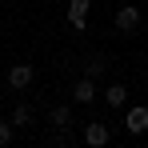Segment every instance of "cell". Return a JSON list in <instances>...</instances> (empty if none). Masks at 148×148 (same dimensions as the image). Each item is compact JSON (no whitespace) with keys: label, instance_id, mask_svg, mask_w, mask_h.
<instances>
[{"label":"cell","instance_id":"obj_1","mask_svg":"<svg viewBox=\"0 0 148 148\" xmlns=\"http://www.w3.org/2000/svg\"><path fill=\"white\" fill-rule=\"evenodd\" d=\"M112 140V128L104 120H88V128H84V144H92V148H100V144H108Z\"/></svg>","mask_w":148,"mask_h":148},{"label":"cell","instance_id":"obj_2","mask_svg":"<svg viewBox=\"0 0 148 148\" xmlns=\"http://www.w3.org/2000/svg\"><path fill=\"white\" fill-rule=\"evenodd\" d=\"M124 128H128L132 136L148 132V104H136V108H128V116H124Z\"/></svg>","mask_w":148,"mask_h":148},{"label":"cell","instance_id":"obj_3","mask_svg":"<svg viewBox=\"0 0 148 148\" xmlns=\"http://www.w3.org/2000/svg\"><path fill=\"white\" fill-rule=\"evenodd\" d=\"M32 64H12V68H8V88H28V84H32Z\"/></svg>","mask_w":148,"mask_h":148},{"label":"cell","instance_id":"obj_4","mask_svg":"<svg viewBox=\"0 0 148 148\" xmlns=\"http://www.w3.org/2000/svg\"><path fill=\"white\" fill-rule=\"evenodd\" d=\"M72 100H76V104H92V100H96V84H92V76H84V80L72 84Z\"/></svg>","mask_w":148,"mask_h":148},{"label":"cell","instance_id":"obj_5","mask_svg":"<svg viewBox=\"0 0 148 148\" xmlns=\"http://www.w3.org/2000/svg\"><path fill=\"white\" fill-rule=\"evenodd\" d=\"M116 28H120V32H136V28H140V12H136L132 4L120 8V12H116Z\"/></svg>","mask_w":148,"mask_h":148},{"label":"cell","instance_id":"obj_6","mask_svg":"<svg viewBox=\"0 0 148 148\" xmlns=\"http://www.w3.org/2000/svg\"><path fill=\"white\" fill-rule=\"evenodd\" d=\"M104 100H108L112 108H120L124 100H128V88H124V84H108V88H104Z\"/></svg>","mask_w":148,"mask_h":148},{"label":"cell","instance_id":"obj_7","mask_svg":"<svg viewBox=\"0 0 148 148\" xmlns=\"http://www.w3.org/2000/svg\"><path fill=\"white\" fill-rule=\"evenodd\" d=\"M28 124H32V108L28 104H16L12 108V128H28Z\"/></svg>","mask_w":148,"mask_h":148},{"label":"cell","instance_id":"obj_8","mask_svg":"<svg viewBox=\"0 0 148 148\" xmlns=\"http://www.w3.org/2000/svg\"><path fill=\"white\" fill-rule=\"evenodd\" d=\"M48 120L56 124V128H68V120H72V112H68L64 104H56V108H52V112H48Z\"/></svg>","mask_w":148,"mask_h":148},{"label":"cell","instance_id":"obj_9","mask_svg":"<svg viewBox=\"0 0 148 148\" xmlns=\"http://www.w3.org/2000/svg\"><path fill=\"white\" fill-rule=\"evenodd\" d=\"M104 68H108V56H92L88 60V76H100Z\"/></svg>","mask_w":148,"mask_h":148},{"label":"cell","instance_id":"obj_10","mask_svg":"<svg viewBox=\"0 0 148 148\" xmlns=\"http://www.w3.org/2000/svg\"><path fill=\"white\" fill-rule=\"evenodd\" d=\"M12 132H16V128H12V120H0V148L12 144Z\"/></svg>","mask_w":148,"mask_h":148}]
</instances>
